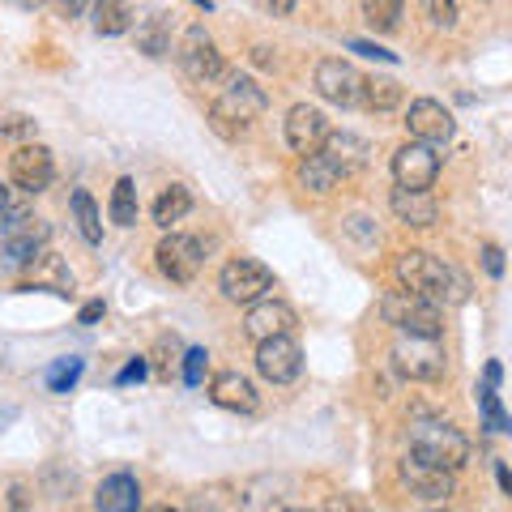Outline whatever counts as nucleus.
<instances>
[{
  "instance_id": "1",
  "label": "nucleus",
  "mask_w": 512,
  "mask_h": 512,
  "mask_svg": "<svg viewBox=\"0 0 512 512\" xmlns=\"http://www.w3.org/2000/svg\"><path fill=\"white\" fill-rule=\"evenodd\" d=\"M397 282L414 295L440 303V308L444 303H466V291H470V282L461 278L453 265H444L440 256H431L423 248H410L397 256Z\"/></svg>"
},
{
  "instance_id": "2",
  "label": "nucleus",
  "mask_w": 512,
  "mask_h": 512,
  "mask_svg": "<svg viewBox=\"0 0 512 512\" xmlns=\"http://www.w3.org/2000/svg\"><path fill=\"white\" fill-rule=\"evenodd\" d=\"M265 107H269L265 90L256 86L252 77L235 73V77H227L222 94L210 103V128H214L218 137L235 141V137H244V133H248V124H252V120H261V116H265Z\"/></svg>"
},
{
  "instance_id": "3",
  "label": "nucleus",
  "mask_w": 512,
  "mask_h": 512,
  "mask_svg": "<svg viewBox=\"0 0 512 512\" xmlns=\"http://www.w3.org/2000/svg\"><path fill=\"white\" fill-rule=\"evenodd\" d=\"M410 453H419L423 461H431V466H444V470L457 474V470H466V461H470V440L448 423L414 419L410 423Z\"/></svg>"
},
{
  "instance_id": "4",
  "label": "nucleus",
  "mask_w": 512,
  "mask_h": 512,
  "mask_svg": "<svg viewBox=\"0 0 512 512\" xmlns=\"http://www.w3.org/2000/svg\"><path fill=\"white\" fill-rule=\"evenodd\" d=\"M380 316H384V325H393L397 333H419V338H440L444 333L440 303L414 295V291H406V286L380 299Z\"/></svg>"
},
{
  "instance_id": "5",
  "label": "nucleus",
  "mask_w": 512,
  "mask_h": 512,
  "mask_svg": "<svg viewBox=\"0 0 512 512\" xmlns=\"http://www.w3.org/2000/svg\"><path fill=\"white\" fill-rule=\"evenodd\" d=\"M47 239H52V227L30 214V210H9L0 218V248H5V261L9 265H26L35 261V256L47 248Z\"/></svg>"
},
{
  "instance_id": "6",
  "label": "nucleus",
  "mask_w": 512,
  "mask_h": 512,
  "mask_svg": "<svg viewBox=\"0 0 512 512\" xmlns=\"http://www.w3.org/2000/svg\"><path fill=\"white\" fill-rule=\"evenodd\" d=\"M393 367L402 372L406 380H419V384H436L444 380V350L436 338H419V333H397L393 342Z\"/></svg>"
},
{
  "instance_id": "7",
  "label": "nucleus",
  "mask_w": 512,
  "mask_h": 512,
  "mask_svg": "<svg viewBox=\"0 0 512 512\" xmlns=\"http://www.w3.org/2000/svg\"><path fill=\"white\" fill-rule=\"evenodd\" d=\"M218 291L227 303H256V299H265L269 291H274V269L261 265V261H252V256H235V261L222 265V274H218Z\"/></svg>"
},
{
  "instance_id": "8",
  "label": "nucleus",
  "mask_w": 512,
  "mask_h": 512,
  "mask_svg": "<svg viewBox=\"0 0 512 512\" xmlns=\"http://www.w3.org/2000/svg\"><path fill=\"white\" fill-rule=\"evenodd\" d=\"M175 56H180V69H184L197 86H214L218 77H227V60H222V52L214 47V39L205 35L201 26L188 30L184 43L175 47Z\"/></svg>"
},
{
  "instance_id": "9",
  "label": "nucleus",
  "mask_w": 512,
  "mask_h": 512,
  "mask_svg": "<svg viewBox=\"0 0 512 512\" xmlns=\"http://www.w3.org/2000/svg\"><path fill=\"white\" fill-rule=\"evenodd\" d=\"M201 261H205V252L201 244L192 235H163V244L154 248V265H158V274H163L167 282L175 286H188L192 278L201 274Z\"/></svg>"
},
{
  "instance_id": "10",
  "label": "nucleus",
  "mask_w": 512,
  "mask_h": 512,
  "mask_svg": "<svg viewBox=\"0 0 512 512\" xmlns=\"http://www.w3.org/2000/svg\"><path fill=\"white\" fill-rule=\"evenodd\" d=\"M316 94L333 107H355L363 99V73L342 56H325L316 64Z\"/></svg>"
},
{
  "instance_id": "11",
  "label": "nucleus",
  "mask_w": 512,
  "mask_h": 512,
  "mask_svg": "<svg viewBox=\"0 0 512 512\" xmlns=\"http://www.w3.org/2000/svg\"><path fill=\"white\" fill-rule=\"evenodd\" d=\"M256 372L269 384H291L303 372V350L295 342V333H278V338L256 342Z\"/></svg>"
},
{
  "instance_id": "12",
  "label": "nucleus",
  "mask_w": 512,
  "mask_h": 512,
  "mask_svg": "<svg viewBox=\"0 0 512 512\" xmlns=\"http://www.w3.org/2000/svg\"><path fill=\"white\" fill-rule=\"evenodd\" d=\"M440 175V154L436 146H427V141H406L402 150L393 154V180L397 188H431Z\"/></svg>"
},
{
  "instance_id": "13",
  "label": "nucleus",
  "mask_w": 512,
  "mask_h": 512,
  "mask_svg": "<svg viewBox=\"0 0 512 512\" xmlns=\"http://www.w3.org/2000/svg\"><path fill=\"white\" fill-rule=\"evenodd\" d=\"M329 133H333V128H329V120H325V111H320V107L299 103V107L286 111V146H291L299 158L316 154L320 146H325Z\"/></svg>"
},
{
  "instance_id": "14",
  "label": "nucleus",
  "mask_w": 512,
  "mask_h": 512,
  "mask_svg": "<svg viewBox=\"0 0 512 512\" xmlns=\"http://www.w3.org/2000/svg\"><path fill=\"white\" fill-rule=\"evenodd\" d=\"M9 175H13V184H18L22 192L39 197V192H47V184H52V175H56L52 150L47 146H18L13 158H9Z\"/></svg>"
},
{
  "instance_id": "15",
  "label": "nucleus",
  "mask_w": 512,
  "mask_h": 512,
  "mask_svg": "<svg viewBox=\"0 0 512 512\" xmlns=\"http://www.w3.org/2000/svg\"><path fill=\"white\" fill-rule=\"evenodd\" d=\"M406 133L414 141H427V146H448L453 141V116L436 99H414L406 111Z\"/></svg>"
},
{
  "instance_id": "16",
  "label": "nucleus",
  "mask_w": 512,
  "mask_h": 512,
  "mask_svg": "<svg viewBox=\"0 0 512 512\" xmlns=\"http://www.w3.org/2000/svg\"><path fill=\"white\" fill-rule=\"evenodd\" d=\"M402 483L410 487V495H419V500L427 504H440L453 495V470L444 466H431V461H423L419 453H410L402 461Z\"/></svg>"
},
{
  "instance_id": "17",
  "label": "nucleus",
  "mask_w": 512,
  "mask_h": 512,
  "mask_svg": "<svg viewBox=\"0 0 512 512\" xmlns=\"http://www.w3.org/2000/svg\"><path fill=\"white\" fill-rule=\"evenodd\" d=\"M22 269H26V274H22V291H52L60 299L73 295V274H69V265H64L56 252L43 248L35 261H26Z\"/></svg>"
},
{
  "instance_id": "18",
  "label": "nucleus",
  "mask_w": 512,
  "mask_h": 512,
  "mask_svg": "<svg viewBox=\"0 0 512 512\" xmlns=\"http://www.w3.org/2000/svg\"><path fill=\"white\" fill-rule=\"evenodd\" d=\"M389 210H393V218L402 222V227H414V231H427V227H436L440 222V205H436V197H431L427 188H393Z\"/></svg>"
},
{
  "instance_id": "19",
  "label": "nucleus",
  "mask_w": 512,
  "mask_h": 512,
  "mask_svg": "<svg viewBox=\"0 0 512 512\" xmlns=\"http://www.w3.org/2000/svg\"><path fill=\"white\" fill-rule=\"evenodd\" d=\"M244 333L252 342L278 338V333H295V312L286 308V303H278V299H256V303H248Z\"/></svg>"
},
{
  "instance_id": "20",
  "label": "nucleus",
  "mask_w": 512,
  "mask_h": 512,
  "mask_svg": "<svg viewBox=\"0 0 512 512\" xmlns=\"http://www.w3.org/2000/svg\"><path fill=\"white\" fill-rule=\"evenodd\" d=\"M210 397H214V406L235 410V414H252L256 406H261V397H256L252 380L239 376V372H218L214 384H210Z\"/></svg>"
},
{
  "instance_id": "21",
  "label": "nucleus",
  "mask_w": 512,
  "mask_h": 512,
  "mask_svg": "<svg viewBox=\"0 0 512 512\" xmlns=\"http://www.w3.org/2000/svg\"><path fill=\"white\" fill-rule=\"evenodd\" d=\"M346 180V171L333 163V158L325 154V150H316V154H303L299 158V184L308 188V192H316V197H325V192H333Z\"/></svg>"
},
{
  "instance_id": "22",
  "label": "nucleus",
  "mask_w": 512,
  "mask_h": 512,
  "mask_svg": "<svg viewBox=\"0 0 512 512\" xmlns=\"http://www.w3.org/2000/svg\"><path fill=\"white\" fill-rule=\"evenodd\" d=\"M141 504V487L133 474H107L99 491H94V508L103 512H133Z\"/></svg>"
},
{
  "instance_id": "23",
  "label": "nucleus",
  "mask_w": 512,
  "mask_h": 512,
  "mask_svg": "<svg viewBox=\"0 0 512 512\" xmlns=\"http://www.w3.org/2000/svg\"><path fill=\"white\" fill-rule=\"evenodd\" d=\"M320 150H325L346 175H350V171H363V167H367V158H372V146H367L363 137H355V133H329Z\"/></svg>"
},
{
  "instance_id": "24",
  "label": "nucleus",
  "mask_w": 512,
  "mask_h": 512,
  "mask_svg": "<svg viewBox=\"0 0 512 512\" xmlns=\"http://www.w3.org/2000/svg\"><path fill=\"white\" fill-rule=\"evenodd\" d=\"M90 22L99 35H124V30H133V5L128 0H94L90 5Z\"/></svg>"
},
{
  "instance_id": "25",
  "label": "nucleus",
  "mask_w": 512,
  "mask_h": 512,
  "mask_svg": "<svg viewBox=\"0 0 512 512\" xmlns=\"http://www.w3.org/2000/svg\"><path fill=\"white\" fill-rule=\"evenodd\" d=\"M188 210H192V192H188L184 184H171V188H163V197L154 201V222H158L163 231H171Z\"/></svg>"
},
{
  "instance_id": "26",
  "label": "nucleus",
  "mask_w": 512,
  "mask_h": 512,
  "mask_svg": "<svg viewBox=\"0 0 512 512\" xmlns=\"http://www.w3.org/2000/svg\"><path fill=\"white\" fill-rule=\"evenodd\" d=\"M363 5V22L376 30V35H393L402 26V9L406 0H359Z\"/></svg>"
},
{
  "instance_id": "27",
  "label": "nucleus",
  "mask_w": 512,
  "mask_h": 512,
  "mask_svg": "<svg viewBox=\"0 0 512 512\" xmlns=\"http://www.w3.org/2000/svg\"><path fill=\"white\" fill-rule=\"evenodd\" d=\"M137 47L146 56H167L171 52V18L167 13H154V18H146L137 26Z\"/></svg>"
},
{
  "instance_id": "28",
  "label": "nucleus",
  "mask_w": 512,
  "mask_h": 512,
  "mask_svg": "<svg viewBox=\"0 0 512 512\" xmlns=\"http://www.w3.org/2000/svg\"><path fill=\"white\" fill-rule=\"evenodd\" d=\"M73 218H77V231H82L86 244H103V218H99V205L86 188L73 192Z\"/></svg>"
},
{
  "instance_id": "29",
  "label": "nucleus",
  "mask_w": 512,
  "mask_h": 512,
  "mask_svg": "<svg viewBox=\"0 0 512 512\" xmlns=\"http://www.w3.org/2000/svg\"><path fill=\"white\" fill-rule=\"evenodd\" d=\"M107 214L116 227H137V184L128 180H116V188H111V201H107Z\"/></svg>"
},
{
  "instance_id": "30",
  "label": "nucleus",
  "mask_w": 512,
  "mask_h": 512,
  "mask_svg": "<svg viewBox=\"0 0 512 512\" xmlns=\"http://www.w3.org/2000/svg\"><path fill=\"white\" fill-rule=\"evenodd\" d=\"M367 111H393L402 103V86L393 77H363V99H359Z\"/></svg>"
},
{
  "instance_id": "31",
  "label": "nucleus",
  "mask_w": 512,
  "mask_h": 512,
  "mask_svg": "<svg viewBox=\"0 0 512 512\" xmlns=\"http://www.w3.org/2000/svg\"><path fill=\"white\" fill-rule=\"evenodd\" d=\"M82 372H86V359H56L52 367H47V389L52 393H69L77 380H82Z\"/></svg>"
},
{
  "instance_id": "32",
  "label": "nucleus",
  "mask_w": 512,
  "mask_h": 512,
  "mask_svg": "<svg viewBox=\"0 0 512 512\" xmlns=\"http://www.w3.org/2000/svg\"><path fill=\"white\" fill-rule=\"evenodd\" d=\"M478 410H483L487 431H512L508 410L500 406V397H495V384H483V389H478Z\"/></svg>"
},
{
  "instance_id": "33",
  "label": "nucleus",
  "mask_w": 512,
  "mask_h": 512,
  "mask_svg": "<svg viewBox=\"0 0 512 512\" xmlns=\"http://www.w3.org/2000/svg\"><path fill=\"white\" fill-rule=\"evenodd\" d=\"M205 372H210V355H205L201 346H192L188 355H184V380L192 384V389H197V384L205 380Z\"/></svg>"
},
{
  "instance_id": "34",
  "label": "nucleus",
  "mask_w": 512,
  "mask_h": 512,
  "mask_svg": "<svg viewBox=\"0 0 512 512\" xmlns=\"http://www.w3.org/2000/svg\"><path fill=\"white\" fill-rule=\"evenodd\" d=\"M423 5H427V18L436 22L440 30L457 26V0H423Z\"/></svg>"
},
{
  "instance_id": "35",
  "label": "nucleus",
  "mask_w": 512,
  "mask_h": 512,
  "mask_svg": "<svg viewBox=\"0 0 512 512\" xmlns=\"http://www.w3.org/2000/svg\"><path fill=\"white\" fill-rule=\"evenodd\" d=\"M0 133L5 137H26V133H35V124H30L26 116H5L0 120Z\"/></svg>"
},
{
  "instance_id": "36",
  "label": "nucleus",
  "mask_w": 512,
  "mask_h": 512,
  "mask_svg": "<svg viewBox=\"0 0 512 512\" xmlns=\"http://www.w3.org/2000/svg\"><path fill=\"white\" fill-rule=\"evenodd\" d=\"M483 269H487L491 278H500V274H504V252L495 248V244H483Z\"/></svg>"
},
{
  "instance_id": "37",
  "label": "nucleus",
  "mask_w": 512,
  "mask_h": 512,
  "mask_svg": "<svg viewBox=\"0 0 512 512\" xmlns=\"http://www.w3.org/2000/svg\"><path fill=\"white\" fill-rule=\"evenodd\" d=\"M94 5V0H56V13H60V18H82V13Z\"/></svg>"
},
{
  "instance_id": "38",
  "label": "nucleus",
  "mask_w": 512,
  "mask_h": 512,
  "mask_svg": "<svg viewBox=\"0 0 512 512\" xmlns=\"http://www.w3.org/2000/svg\"><path fill=\"white\" fill-rule=\"evenodd\" d=\"M252 5H256V9H265L269 18H286V13L295 9V0H252Z\"/></svg>"
},
{
  "instance_id": "39",
  "label": "nucleus",
  "mask_w": 512,
  "mask_h": 512,
  "mask_svg": "<svg viewBox=\"0 0 512 512\" xmlns=\"http://www.w3.org/2000/svg\"><path fill=\"white\" fill-rule=\"evenodd\" d=\"M350 52H359V56H372V60H397L393 52H384V47H376V43H350Z\"/></svg>"
},
{
  "instance_id": "40",
  "label": "nucleus",
  "mask_w": 512,
  "mask_h": 512,
  "mask_svg": "<svg viewBox=\"0 0 512 512\" xmlns=\"http://www.w3.org/2000/svg\"><path fill=\"white\" fill-rule=\"evenodd\" d=\"M150 372V367H146V359H133V363H128L124 367V372L116 376V384H133V380H141V376H146Z\"/></svg>"
},
{
  "instance_id": "41",
  "label": "nucleus",
  "mask_w": 512,
  "mask_h": 512,
  "mask_svg": "<svg viewBox=\"0 0 512 512\" xmlns=\"http://www.w3.org/2000/svg\"><path fill=\"white\" fill-rule=\"evenodd\" d=\"M495 478H500L504 495H512V466H508V461H495Z\"/></svg>"
},
{
  "instance_id": "42",
  "label": "nucleus",
  "mask_w": 512,
  "mask_h": 512,
  "mask_svg": "<svg viewBox=\"0 0 512 512\" xmlns=\"http://www.w3.org/2000/svg\"><path fill=\"white\" fill-rule=\"evenodd\" d=\"M99 316H103V299H94V303H86L82 316H77V320H82V325H94Z\"/></svg>"
},
{
  "instance_id": "43",
  "label": "nucleus",
  "mask_w": 512,
  "mask_h": 512,
  "mask_svg": "<svg viewBox=\"0 0 512 512\" xmlns=\"http://www.w3.org/2000/svg\"><path fill=\"white\" fill-rule=\"evenodd\" d=\"M9 210H13V201H9V188H5V184H0V218H5Z\"/></svg>"
},
{
  "instance_id": "44",
  "label": "nucleus",
  "mask_w": 512,
  "mask_h": 512,
  "mask_svg": "<svg viewBox=\"0 0 512 512\" xmlns=\"http://www.w3.org/2000/svg\"><path fill=\"white\" fill-rule=\"evenodd\" d=\"M252 60H256V64H274V56H269V47H256Z\"/></svg>"
},
{
  "instance_id": "45",
  "label": "nucleus",
  "mask_w": 512,
  "mask_h": 512,
  "mask_svg": "<svg viewBox=\"0 0 512 512\" xmlns=\"http://www.w3.org/2000/svg\"><path fill=\"white\" fill-rule=\"evenodd\" d=\"M500 376H504L500 363H487V384H500Z\"/></svg>"
},
{
  "instance_id": "46",
  "label": "nucleus",
  "mask_w": 512,
  "mask_h": 512,
  "mask_svg": "<svg viewBox=\"0 0 512 512\" xmlns=\"http://www.w3.org/2000/svg\"><path fill=\"white\" fill-rule=\"evenodd\" d=\"M13 5H22V9H39V5H47V0H13Z\"/></svg>"
}]
</instances>
